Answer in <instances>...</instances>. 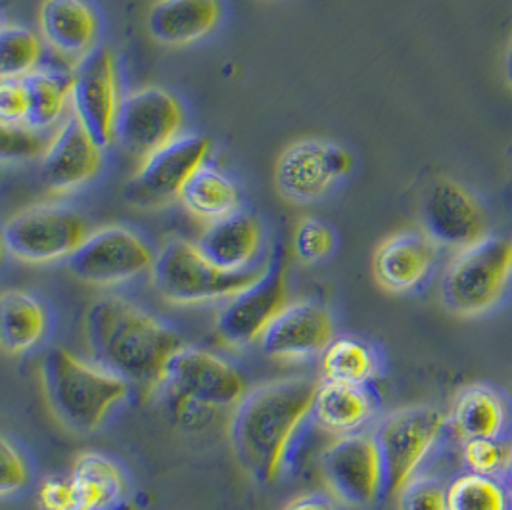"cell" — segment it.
<instances>
[{"label": "cell", "instance_id": "21", "mask_svg": "<svg viewBox=\"0 0 512 510\" xmlns=\"http://www.w3.org/2000/svg\"><path fill=\"white\" fill-rule=\"evenodd\" d=\"M263 231L252 213L233 215L208 223L196 240L198 250L217 269L227 273H246L257 267Z\"/></svg>", "mask_w": 512, "mask_h": 510}, {"label": "cell", "instance_id": "34", "mask_svg": "<svg viewBox=\"0 0 512 510\" xmlns=\"http://www.w3.org/2000/svg\"><path fill=\"white\" fill-rule=\"evenodd\" d=\"M511 440L474 438L461 441V461L466 472L482 476H503L511 455Z\"/></svg>", "mask_w": 512, "mask_h": 510}, {"label": "cell", "instance_id": "36", "mask_svg": "<svg viewBox=\"0 0 512 510\" xmlns=\"http://www.w3.org/2000/svg\"><path fill=\"white\" fill-rule=\"evenodd\" d=\"M397 510H449L447 484L419 474L397 493Z\"/></svg>", "mask_w": 512, "mask_h": 510}, {"label": "cell", "instance_id": "19", "mask_svg": "<svg viewBox=\"0 0 512 510\" xmlns=\"http://www.w3.org/2000/svg\"><path fill=\"white\" fill-rule=\"evenodd\" d=\"M102 150L71 112L50 137L41 181L52 194H68L91 183L102 167Z\"/></svg>", "mask_w": 512, "mask_h": 510}, {"label": "cell", "instance_id": "13", "mask_svg": "<svg viewBox=\"0 0 512 510\" xmlns=\"http://www.w3.org/2000/svg\"><path fill=\"white\" fill-rule=\"evenodd\" d=\"M422 229L440 246L459 252L491 236V217L484 200L470 186L442 177L424 194Z\"/></svg>", "mask_w": 512, "mask_h": 510}, {"label": "cell", "instance_id": "16", "mask_svg": "<svg viewBox=\"0 0 512 510\" xmlns=\"http://www.w3.org/2000/svg\"><path fill=\"white\" fill-rule=\"evenodd\" d=\"M326 486L346 505L371 507L384 499V468L373 434L332 441L321 457Z\"/></svg>", "mask_w": 512, "mask_h": 510}, {"label": "cell", "instance_id": "41", "mask_svg": "<svg viewBox=\"0 0 512 510\" xmlns=\"http://www.w3.org/2000/svg\"><path fill=\"white\" fill-rule=\"evenodd\" d=\"M503 482H505V486L509 487L511 489L512 493V449H511V455H509V461H507V466H505V472H503Z\"/></svg>", "mask_w": 512, "mask_h": 510}, {"label": "cell", "instance_id": "15", "mask_svg": "<svg viewBox=\"0 0 512 510\" xmlns=\"http://www.w3.org/2000/svg\"><path fill=\"white\" fill-rule=\"evenodd\" d=\"M123 96L114 52L96 47L73 68L71 112L100 148L116 142V123Z\"/></svg>", "mask_w": 512, "mask_h": 510}, {"label": "cell", "instance_id": "26", "mask_svg": "<svg viewBox=\"0 0 512 510\" xmlns=\"http://www.w3.org/2000/svg\"><path fill=\"white\" fill-rule=\"evenodd\" d=\"M384 371L386 359L382 349L359 336H336L321 355V372L326 382L373 386Z\"/></svg>", "mask_w": 512, "mask_h": 510}, {"label": "cell", "instance_id": "14", "mask_svg": "<svg viewBox=\"0 0 512 510\" xmlns=\"http://www.w3.org/2000/svg\"><path fill=\"white\" fill-rule=\"evenodd\" d=\"M185 112L179 98L162 87H142L125 94L116 123V142L144 160L181 137Z\"/></svg>", "mask_w": 512, "mask_h": 510}, {"label": "cell", "instance_id": "12", "mask_svg": "<svg viewBox=\"0 0 512 510\" xmlns=\"http://www.w3.org/2000/svg\"><path fill=\"white\" fill-rule=\"evenodd\" d=\"M210 139L181 135L140 160L137 173L123 188L125 200L140 209L162 208L181 198L192 173L208 162Z\"/></svg>", "mask_w": 512, "mask_h": 510}, {"label": "cell", "instance_id": "33", "mask_svg": "<svg viewBox=\"0 0 512 510\" xmlns=\"http://www.w3.org/2000/svg\"><path fill=\"white\" fill-rule=\"evenodd\" d=\"M336 250V232L315 217H303L294 229L292 252L298 261L305 265H315L325 261Z\"/></svg>", "mask_w": 512, "mask_h": 510}, {"label": "cell", "instance_id": "23", "mask_svg": "<svg viewBox=\"0 0 512 510\" xmlns=\"http://www.w3.org/2000/svg\"><path fill=\"white\" fill-rule=\"evenodd\" d=\"M221 0H156L146 16L154 41L165 47L192 45L219 25Z\"/></svg>", "mask_w": 512, "mask_h": 510}, {"label": "cell", "instance_id": "8", "mask_svg": "<svg viewBox=\"0 0 512 510\" xmlns=\"http://www.w3.org/2000/svg\"><path fill=\"white\" fill-rule=\"evenodd\" d=\"M89 223L62 204H35L12 215L2 229L6 254L29 265L68 261L89 236Z\"/></svg>", "mask_w": 512, "mask_h": 510}, {"label": "cell", "instance_id": "6", "mask_svg": "<svg viewBox=\"0 0 512 510\" xmlns=\"http://www.w3.org/2000/svg\"><path fill=\"white\" fill-rule=\"evenodd\" d=\"M447 428V415L432 405H411L380 418L373 436L384 468V499L397 497L419 476Z\"/></svg>", "mask_w": 512, "mask_h": 510}, {"label": "cell", "instance_id": "1", "mask_svg": "<svg viewBox=\"0 0 512 510\" xmlns=\"http://www.w3.org/2000/svg\"><path fill=\"white\" fill-rule=\"evenodd\" d=\"M321 380L288 376L248 390L234 407L231 447L242 470L257 484L279 480L290 461L292 447L311 420Z\"/></svg>", "mask_w": 512, "mask_h": 510}, {"label": "cell", "instance_id": "17", "mask_svg": "<svg viewBox=\"0 0 512 510\" xmlns=\"http://www.w3.org/2000/svg\"><path fill=\"white\" fill-rule=\"evenodd\" d=\"M336 338L330 309L313 300L290 302L259 338L261 351L279 361H309L321 357Z\"/></svg>", "mask_w": 512, "mask_h": 510}, {"label": "cell", "instance_id": "30", "mask_svg": "<svg viewBox=\"0 0 512 510\" xmlns=\"http://www.w3.org/2000/svg\"><path fill=\"white\" fill-rule=\"evenodd\" d=\"M449 510H512V493L499 476L463 470L447 484Z\"/></svg>", "mask_w": 512, "mask_h": 510}, {"label": "cell", "instance_id": "27", "mask_svg": "<svg viewBox=\"0 0 512 510\" xmlns=\"http://www.w3.org/2000/svg\"><path fill=\"white\" fill-rule=\"evenodd\" d=\"M79 505L89 510H116L127 493L125 472L119 464L96 451L77 457L71 472Z\"/></svg>", "mask_w": 512, "mask_h": 510}, {"label": "cell", "instance_id": "4", "mask_svg": "<svg viewBox=\"0 0 512 510\" xmlns=\"http://www.w3.org/2000/svg\"><path fill=\"white\" fill-rule=\"evenodd\" d=\"M512 288V240L488 236L459 250L440 280V302L457 317L476 319L495 311Z\"/></svg>", "mask_w": 512, "mask_h": 510}, {"label": "cell", "instance_id": "37", "mask_svg": "<svg viewBox=\"0 0 512 510\" xmlns=\"http://www.w3.org/2000/svg\"><path fill=\"white\" fill-rule=\"evenodd\" d=\"M27 93L22 79L0 81V121L4 125H25L27 121Z\"/></svg>", "mask_w": 512, "mask_h": 510}, {"label": "cell", "instance_id": "25", "mask_svg": "<svg viewBox=\"0 0 512 510\" xmlns=\"http://www.w3.org/2000/svg\"><path fill=\"white\" fill-rule=\"evenodd\" d=\"M50 332L47 303L27 290H6L0 296V346L8 355L35 351Z\"/></svg>", "mask_w": 512, "mask_h": 510}, {"label": "cell", "instance_id": "32", "mask_svg": "<svg viewBox=\"0 0 512 510\" xmlns=\"http://www.w3.org/2000/svg\"><path fill=\"white\" fill-rule=\"evenodd\" d=\"M33 482V464L24 447L8 434L0 438V495L12 499L25 493Z\"/></svg>", "mask_w": 512, "mask_h": 510}, {"label": "cell", "instance_id": "40", "mask_svg": "<svg viewBox=\"0 0 512 510\" xmlns=\"http://www.w3.org/2000/svg\"><path fill=\"white\" fill-rule=\"evenodd\" d=\"M505 75H507V81L512 87V39L507 48V54H505Z\"/></svg>", "mask_w": 512, "mask_h": 510}, {"label": "cell", "instance_id": "10", "mask_svg": "<svg viewBox=\"0 0 512 510\" xmlns=\"http://www.w3.org/2000/svg\"><path fill=\"white\" fill-rule=\"evenodd\" d=\"M154 261L152 246L139 232L123 225H108L89 232L66 261V267L75 279L89 286L110 288L150 273Z\"/></svg>", "mask_w": 512, "mask_h": 510}, {"label": "cell", "instance_id": "39", "mask_svg": "<svg viewBox=\"0 0 512 510\" xmlns=\"http://www.w3.org/2000/svg\"><path fill=\"white\" fill-rule=\"evenodd\" d=\"M284 510H338V505L325 493H303L292 499Z\"/></svg>", "mask_w": 512, "mask_h": 510}, {"label": "cell", "instance_id": "24", "mask_svg": "<svg viewBox=\"0 0 512 510\" xmlns=\"http://www.w3.org/2000/svg\"><path fill=\"white\" fill-rule=\"evenodd\" d=\"M380 397L371 386H350L323 380L317 388L311 420L338 438L361 432L378 413Z\"/></svg>", "mask_w": 512, "mask_h": 510}, {"label": "cell", "instance_id": "31", "mask_svg": "<svg viewBox=\"0 0 512 510\" xmlns=\"http://www.w3.org/2000/svg\"><path fill=\"white\" fill-rule=\"evenodd\" d=\"M45 41L24 25H2L0 31V73L2 79H24L41 68Z\"/></svg>", "mask_w": 512, "mask_h": 510}, {"label": "cell", "instance_id": "38", "mask_svg": "<svg viewBox=\"0 0 512 510\" xmlns=\"http://www.w3.org/2000/svg\"><path fill=\"white\" fill-rule=\"evenodd\" d=\"M39 505L43 510H71L79 505L71 478L50 476L39 489Z\"/></svg>", "mask_w": 512, "mask_h": 510}, {"label": "cell", "instance_id": "18", "mask_svg": "<svg viewBox=\"0 0 512 510\" xmlns=\"http://www.w3.org/2000/svg\"><path fill=\"white\" fill-rule=\"evenodd\" d=\"M440 248L424 229L396 232L374 252V279L390 294L403 296L419 292L436 271Z\"/></svg>", "mask_w": 512, "mask_h": 510}, {"label": "cell", "instance_id": "20", "mask_svg": "<svg viewBox=\"0 0 512 510\" xmlns=\"http://www.w3.org/2000/svg\"><path fill=\"white\" fill-rule=\"evenodd\" d=\"M447 420L449 430H453L461 441L474 438L511 440V395L491 382L468 384L455 395Z\"/></svg>", "mask_w": 512, "mask_h": 510}, {"label": "cell", "instance_id": "5", "mask_svg": "<svg viewBox=\"0 0 512 510\" xmlns=\"http://www.w3.org/2000/svg\"><path fill=\"white\" fill-rule=\"evenodd\" d=\"M263 265L246 273H227L210 263L196 244L171 238L156 252L150 279L156 292L173 305L231 300L261 275Z\"/></svg>", "mask_w": 512, "mask_h": 510}, {"label": "cell", "instance_id": "2", "mask_svg": "<svg viewBox=\"0 0 512 510\" xmlns=\"http://www.w3.org/2000/svg\"><path fill=\"white\" fill-rule=\"evenodd\" d=\"M91 361L129 384L162 386L183 338L169 325L123 298H100L85 313Z\"/></svg>", "mask_w": 512, "mask_h": 510}, {"label": "cell", "instance_id": "22", "mask_svg": "<svg viewBox=\"0 0 512 510\" xmlns=\"http://www.w3.org/2000/svg\"><path fill=\"white\" fill-rule=\"evenodd\" d=\"M39 27L48 48L75 64L96 48L98 18L87 0H43Z\"/></svg>", "mask_w": 512, "mask_h": 510}, {"label": "cell", "instance_id": "3", "mask_svg": "<svg viewBox=\"0 0 512 510\" xmlns=\"http://www.w3.org/2000/svg\"><path fill=\"white\" fill-rule=\"evenodd\" d=\"M48 407L73 432L100 430L131 394V384L66 348L48 349L41 363Z\"/></svg>", "mask_w": 512, "mask_h": 510}, {"label": "cell", "instance_id": "28", "mask_svg": "<svg viewBox=\"0 0 512 510\" xmlns=\"http://www.w3.org/2000/svg\"><path fill=\"white\" fill-rule=\"evenodd\" d=\"M181 204L204 223L225 219L240 211V190L233 179L217 165H200L181 192Z\"/></svg>", "mask_w": 512, "mask_h": 510}, {"label": "cell", "instance_id": "35", "mask_svg": "<svg viewBox=\"0 0 512 510\" xmlns=\"http://www.w3.org/2000/svg\"><path fill=\"white\" fill-rule=\"evenodd\" d=\"M0 160L8 163H24L45 156L50 137L45 131L33 129L29 125H4L0 127Z\"/></svg>", "mask_w": 512, "mask_h": 510}, {"label": "cell", "instance_id": "7", "mask_svg": "<svg viewBox=\"0 0 512 510\" xmlns=\"http://www.w3.org/2000/svg\"><path fill=\"white\" fill-rule=\"evenodd\" d=\"M163 386L188 413L234 409L248 394L244 376L227 359L192 346H183L171 357Z\"/></svg>", "mask_w": 512, "mask_h": 510}, {"label": "cell", "instance_id": "11", "mask_svg": "<svg viewBox=\"0 0 512 510\" xmlns=\"http://www.w3.org/2000/svg\"><path fill=\"white\" fill-rule=\"evenodd\" d=\"M350 150L321 139L292 142L280 152L275 165V183L280 194L294 204L323 200L338 181L353 171Z\"/></svg>", "mask_w": 512, "mask_h": 510}, {"label": "cell", "instance_id": "29", "mask_svg": "<svg viewBox=\"0 0 512 510\" xmlns=\"http://www.w3.org/2000/svg\"><path fill=\"white\" fill-rule=\"evenodd\" d=\"M22 81L29 104L25 125L47 131L48 127L62 123V117L71 106L73 70L37 68Z\"/></svg>", "mask_w": 512, "mask_h": 510}, {"label": "cell", "instance_id": "9", "mask_svg": "<svg viewBox=\"0 0 512 510\" xmlns=\"http://www.w3.org/2000/svg\"><path fill=\"white\" fill-rule=\"evenodd\" d=\"M288 303V255L279 242L265 259L261 275L217 315V334L238 348L256 344Z\"/></svg>", "mask_w": 512, "mask_h": 510}, {"label": "cell", "instance_id": "42", "mask_svg": "<svg viewBox=\"0 0 512 510\" xmlns=\"http://www.w3.org/2000/svg\"><path fill=\"white\" fill-rule=\"evenodd\" d=\"M71 510H89V509H85V507H83V505H77V507H73V509Z\"/></svg>", "mask_w": 512, "mask_h": 510}]
</instances>
